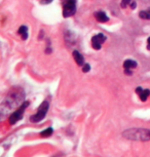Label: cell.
Wrapping results in <instances>:
<instances>
[{"label":"cell","instance_id":"6da1fadb","mask_svg":"<svg viewBox=\"0 0 150 157\" xmlns=\"http://www.w3.org/2000/svg\"><path fill=\"white\" fill-rule=\"evenodd\" d=\"M123 137L129 140L135 141H149L150 140V130L142 128L128 129L123 132Z\"/></svg>","mask_w":150,"mask_h":157},{"label":"cell","instance_id":"7a4b0ae2","mask_svg":"<svg viewBox=\"0 0 150 157\" xmlns=\"http://www.w3.org/2000/svg\"><path fill=\"white\" fill-rule=\"evenodd\" d=\"M63 1V17H69L75 14L76 0H62Z\"/></svg>","mask_w":150,"mask_h":157},{"label":"cell","instance_id":"3957f363","mask_svg":"<svg viewBox=\"0 0 150 157\" xmlns=\"http://www.w3.org/2000/svg\"><path fill=\"white\" fill-rule=\"evenodd\" d=\"M48 108H49V103L48 102V101H44V102L39 106L37 113L35 115H33V116H31L32 122H39V121L42 120L43 118L46 116V113H48Z\"/></svg>","mask_w":150,"mask_h":157},{"label":"cell","instance_id":"277c9868","mask_svg":"<svg viewBox=\"0 0 150 157\" xmlns=\"http://www.w3.org/2000/svg\"><path fill=\"white\" fill-rule=\"evenodd\" d=\"M28 105H29V103L25 102L19 109H17L16 112H13V113L10 115V124H16L17 121H20L21 119H22V118H23V113H24L25 109L28 107Z\"/></svg>","mask_w":150,"mask_h":157},{"label":"cell","instance_id":"5b68a950","mask_svg":"<svg viewBox=\"0 0 150 157\" xmlns=\"http://www.w3.org/2000/svg\"><path fill=\"white\" fill-rule=\"evenodd\" d=\"M106 40V36L104 34L100 33V34H97L95 35L93 38H92V46L94 49L98 50L102 47V44L104 43V41Z\"/></svg>","mask_w":150,"mask_h":157},{"label":"cell","instance_id":"8992f818","mask_svg":"<svg viewBox=\"0 0 150 157\" xmlns=\"http://www.w3.org/2000/svg\"><path fill=\"white\" fill-rule=\"evenodd\" d=\"M137 94H139L140 99L142 102H145V101L148 99V97L150 96V90H143L142 87H137L136 88Z\"/></svg>","mask_w":150,"mask_h":157},{"label":"cell","instance_id":"52a82bcc","mask_svg":"<svg viewBox=\"0 0 150 157\" xmlns=\"http://www.w3.org/2000/svg\"><path fill=\"white\" fill-rule=\"evenodd\" d=\"M94 16H95L96 20L100 23H106L109 20V17H107V14H106L104 11H96V13H94Z\"/></svg>","mask_w":150,"mask_h":157},{"label":"cell","instance_id":"ba28073f","mask_svg":"<svg viewBox=\"0 0 150 157\" xmlns=\"http://www.w3.org/2000/svg\"><path fill=\"white\" fill-rule=\"evenodd\" d=\"M72 55H73V58H74V60L76 62V64H77L78 66H83V65H84L83 56H82L79 52H77V50H74Z\"/></svg>","mask_w":150,"mask_h":157},{"label":"cell","instance_id":"9c48e42d","mask_svg":"<svg viewBox=\"0 0 150 157\" xmlns=\"http://www.w3.org/2000/svg\"><path fill=\"white\" fill-rule=\"evenodd\" d=\"M136 67H137V63H136V61H134V60H125V63H123V68H125V69L131 70Z\"/></svg>","mask_w":150,"mask_h":157},{"label":"cell","instance_id":"30bf717a","mask_svg":"<svg viewBox=\"0 0 150 157\" xmlns=\"http://www.w3.org/2000/svg\"><path fill=\"white\" fill-rule=\"evenodd\" d=\"M17 33H19L21 36H22V38L24 40H26L28 38V28L26 27V26H21L19 31H17Z\"/></svg>","mask_w":150,"mask_h":157},{"label":"cell","instance_id":"8fae6325","mask_svg":"<svg viewBox=\"0 0 150 157\" xmlns=\"http://www.w3.org/2000/svg\"><path fill=\"white\" fill-rule=\"evenodd\" d=\"M139 17L143 20H150V8L147 10H141L139 13Z\"/></svg>","mask_w":150,"mask_h":157},{"label":"cell","instance_id":"7c38bea8","mask_svg":"<svg viewBox=\"0 0 150 157\" xmlns=\"http://www.w3.org/2000/svg\"><path fill=\"white\" fill-rule=\"evenodd\" d=\"M52 127H49V128H46L45 130H43V132H40V136L41 137H43V138H46V137H51V136L52 135Z\"/></svg>","mask_w":150,"mask_h":157},{"label":"cell","instance_id":"4fadbf2b","mask_svg":"<svg viewBox=\"0 0 150 157\" xmlns=\"http://www.w3.org/2000/svg\"><path fill=\"white\" fill-rule=\"evenodd\" d=\"M131 4V0H121V4H120V6L122 8H125L128 5Z\"/></svg>","mask_w":150,"mask_h":157},{"label":"cell","instance_id":"5bb4252c","mask_svg":"<svg viewBox=\"0 0 150 157\" xmlns=\"http://www.w3.org/2000/svg\"><path fill=\"white\" fill-rule=\"evenodd\" d=\"M90 70V66L89 64H84L83 66H82V71H83L84 73L89 72Z\"/></svg>","mask_w":150,"mask_h":157},{"label":"cell","instance_id":"9a60e30c","mask_svg":"<svg viewBox=\"0 0 150 157\" xmlns=\"http://www.w3.org/2000/svg\"><path fill=\"white\" fill-rule=\"evenodd\" d=\"M52 1V0H41V3L42 4H48V3H51V2Z\"/></svg>","mask_w":150,"mask_h":157},{"label":"cell","instance_id":"2e32d148","mask_svg":"<svg viewBox=\"0 0 150 157\" xmlns=\"http://www.w3.org/2000/svg\"><path fill=\"white\" fill-rule=\"evenodd\" d=\"M130 5H131L132 10H135V8H136V6H137V4H136V2H135V1H132Z\"/></svg>","mask_w":150,"mask_h":157},{"label":"cell","instance_id":"e0dca14e","mask_svg":"<svg viewBox=\"0 0 150 157\" xmlns=\"http://www.w3.org/2000/svg\"><path fill=\"white\" fill-rule=\"evenodd\" d=\"M147 48L150 50V37L148 38V40H147Z\"/></svg>","mask_w":150,"mask_h":157}]
</instances>
